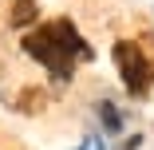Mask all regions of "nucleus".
<instances>
[{
    "label": "nucleus",
    "instance_id": "nucleus-1",
    "mask_svg": "<svg viewBox=\"0 0 154 150\" xmlns=\"http://www.w3.org/2000/svg\"><path fill=\"white\" fill-rule=\"evenodd\" d=\"M24 51L36 59V63H44V71L55 79V83H71V75H75V59H91V47H87V40L79 36V28H75V20H67V16H55V20H48L44 28H36V32H24Z\"/></svg>",
    "mask_w": 154,
    "mask_h": 150
},
{
    "label": "nucleus",
    "instance_id": "nucleus-2",
    "mask_svg": "<svg viewBox=\"0 0 154 150\" xmlns=\"http://www.w3.org/2000/svg\"><path fill=\"white\" fill-rule=\"evenodd\" d=\"M111 55H115V67H119V79H122V87H127V95L142 99L150 91V83H154V67H150V59L142 55V47L131 44V40H119Z\"/></svg>",
    "mask_w": 154,
    "mask_h": 150
},
{
    "label": "nucleus",
    "instance_id": "nucleus-3",
    "mask_svg": "<svg viewBox=\"0 0 154 150\" xmlns=\"http://www.w3.org/2000/svg\"><path fill=\"white\" fill-rule=\"evenodd\" d=\"M36 16H40L36 0H12V8H8V24L12 28H36Z\"/></svg>",
    "mask_w": 154,
    "mask_h": 150
},
{
    "label": "nucleus",
    "instance_id": "nucleus-4",
    "mask_svg": "<svg viewBox=\"0 0 154 150\" xmlns=\"http://www.w3.org/2000/svg\"><path fill=\"white\" fill-rule=\"evenodd\" d=\"M99 123H103V130L107 134H122V111L115 107V99H99Z\"/></svg>",
    "mask_w": 154,
    "mask_h": 150
},
{
    "label": "nucleus",
    "instance_id": "nucleus-5",
    "mask_svg": "<svg viewBox=\"0 0 154 150\" xmlns=\"http://www.w3.org/2000/svg\"><path fill=\"white\" fill-rule=\"evenodd\" d=\"M75 150H107V146H103V138H99V134H87V138H83Z\"/></svg>",
    "mask_w": 154,
    "mask_h": 150
}]
</instances>
